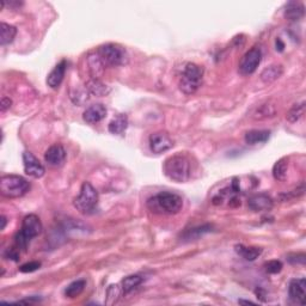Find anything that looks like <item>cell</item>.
Here are the masks:
<instances>
[{
	"mask_svg": "<svg viewBox=\"0 0 306 306\" xmlns=\"http://www.w3.org/2000/svg\"><path fill=\"white\" fill-rule=\"evenodd\" d=\"M41 299L37 298V297H31V298H28V299H24V301H19L17 302L16 304H35V303H38Z\"/></svg>",
	"mask_w": 306,
	"mask_h": 306,
	"instance_id": "obj_37",
	"label": "cell"
},
{
	"mask_svg": "<svg viewBox=\"0 0 306 306\" xmlns=\"http://www.w3.org/2000/svg\"><path fill=\"white\" fill-rule=\"evenodd\" d=\"M230 190H231V192H230V194H231V195H230V205H231L233 201H236V202H237V204L241 205V201H238L237 196H236V195H237V194L233 192L231 187H230ZM226 196H229V192H227V190H223V192L218 193L217 195L213 198V204L214 205L223 204V201H224V200H225Z\"/></svg>",
	"mask_w": 306,
	"mask_h": 306,
	"instance_id": "obj_31",
	"label": "cell"
},
{
	"mask_svg": "<svg viewBox=\"0 0 306 306\" xmlns=\"http://www.w3.org/2000/svg\"><path fill=\"white\" fill-rule=\"evenodd\" d=\"M98 205V193L92 184L84 182L80 188L79 195L73 200V206L81 214H91L95 212Z\"/></svg>",
	"mask_w": 306,
	"mask_h": 306,
	"instance_id": "obj_7",
	"label": "cell"
},
{
	"mask_svg": "<svg viewBox=\"0 0 306 306\" xmlns=\"http://www.w3.org/2000/svg\"><path fill=\"white\" fill-rule=\"evenodd\" d=\"M5 257L8 260H13V261H18L19 260V253H18L17 248H12V249H7L5 253Z\"/></svg>",
	"mask_w": 306,
	"mask_h": 306,
	"instance_id": "obj_35",
	"label": "cell"
},
{
	"mask_svg": "<svg viewBox=\"0 0 306 306\" xmlns=\"http://www.w3.org/2000/svg\"><path fill=\"white\" fill-rule=\"evenodd\" d=\"M66 151L60 144L50 146L44 153V160L50 166H61L65 163Z\"/></svg>",
	"mask_w": 306,
	"mask_h": 306,
	"instance_id": "obj_13",
	"label": "cell"
},
{
	"mask_svg": "<svg viewBox=\"0 0 306 306\" xmlns=\"http://www.w3.org/2000/svg\"><path fill=\"white\" fill-rule=\"evenodd\" d=\"M287 169H289V159L285 158L279 159L273 166V176L277 181H284L286 178Z\"/></svg>",
	"mask_w": 306,
	"mask_h": 306,
	"instance_id": "obj_25",
	"label": "cell"
},
{
	"mask_svg": "<svg viewBox=\"0 0 306 306\" xmlns=\"http://www.w3.org/2000/svg\"><path fill=\"white\" fill-rule=\"evenodd\" d=\"M290 298L297 304L304 305L306 297V280L304 278L293 279L289 286Z\"/></svg>",
	"mask_w": 306,
	"mask_h": 306,
	"instance_id": "obj_11",
	"label": "cell"
},
{
	"mask_svg": "<svg viewBox=\"0 0 306 306\" xmlns=\"http://www.w3.org/2000/svg\"><path fill=\"white\" fill-rule=\"evenodd\" d=\"M127 127H128V117H127V115L125 114H120L109 123L108 129L111 134L119 135L125 133Z\"/></svg>",
	"mask_w": 306,
	"mask_h": 306,
	"instance_id": "obj_20",
	"label": "cell"
},
{
	"mask_svg": "<svg viewBox=\"0 0 306 306\" xmlns=\"http://www.w3.org/2000/svg\"><path fill=\"white\" fill-rule=\"evenodd\" d=\"M236 253L241 255L247 261H254L262 254L261 248L257 247H244V245H236Z\"/></svg>",
	"mask_w": 306,
	"mask_h": 306,
	"instance_id": "obj_23",
	"label": "cell"
},
{
	"mask_svg": "<svg viewBox=\"0 0 306 306\" xmlns=\"http://www.w3.org/2000/svg\"><path fill=\"white\" fill-rule=\"evenodd\" d=\"M148 142H150L151 151L156 154L166 152L174 146V141H172L170 135L165 132H156L151 134Z\"/></svg>",
	"mask_w": 306,
	"mask_h": 306,
	"instance_id": "obj_9",
	"label": "cell"
},
{
	"mask_svg": "<svg viewBox=\"0 0 306 306\" xmlns=\"http://www.w3.org/2000/svg\"><path fill=\"white\" fill-rule=\"evenodd\" d=\"M274 114H275L274 105H271V104H268V103H267V104L260 105V107L257 108L255 114H254V119H256V120L267 119V117L274 116Z\"/></svg>",
	"mask_w": 306,
	"mask_h": 306,
	"instance_id": "obj_30",
	"label": "cell"
},
{
	"mask_svg": "<svg viewBox=\"0 0 306 306\" xmlns=\"http://www.w3.org/2000/svg\"><path fill=\"white\" fill-rule=\"evenodd\" d=\"M163 171L170 180L178 182V183H184L192 178V160L187 154L176 153L165 159L163 164Z\"/></svg>",
	"mask_w": 306,
	"mask_h": 306,
	"instance_id": "obj_1",
	"label": "cell"
},
{
	"mask_svg": "<svg viewBox=\"0 0 306 306\" xmlns=\"http://www.w3.org/2000/svg\"><path fill=\"white\" fill-rule=\"evenodd\" d=\"M266 272L269 273V274H278L283 271V263L278 260H273V261L267 262L265 265Z\"/></svg>",
	"mask_w": 306,
	"mask_h": 306,
	"instance_id": "obj_32",
	"label": "cell"
},
{
	"mask_svg": "<svg viewBox=\"0 0 306 306\" xmlns=\"http://www.w3.org/2000/svg\"><path fill=\"white\" fill-rule=\"evenodd\" d=\"M40 267H41V262H38V261L28 262V263H25V265L19 267V272L32 273V272L37 271V269H40Z\"/></svg>",
	"mask_w": 306,
	"mask_h": 306,
	"instance_id": "obj_33",
	"label": "cell"
},
{
	"mask_svg": "<svg viewBox=\"0 0 306 306\" xmlns=\"http://www.w3.org/2000/svg\"><path fill=\"white\" fill-rule=\"evenodd\" d=\"M142 284V278L139 275H129V277L125 278L121 283V287H122L123 293H131L134 291L136 287H139Z\"/></svg>",
	"mask_w": 306,
	"mask_h": 306,
	"instance_id": "obj_26",
	"label": "cell"
},
{
	"mask_svg": "<svg viewBox=\"0 0 306 306\" xmlns=\"http://www.w3.org/2000/svg\"><path fill=\"white\" fill-rule=\"evenodd\" d=\"M99 57L105 66L119 67L125 66L129 61V55L122 45L115 43L103 44L97 50Z\"/></svg>",
	"mask_w": 306,
	"mask_h": 306,
	"instance_id": "obj_6",
	"label": "cell"
},
{
	"mask_svg": "<svg viewBox=\"0 0 306 306\" xmlns=\"http://www.w3.org/2000/svg\"><path fill=\"white\" fill-rule=\"evenodd\" d=\"M6 223H7V220H6V217H5V216H2V217H1V230H5Z\"/></svg>",
	"mask_w": 306,
	"mask_h": 306,
	"instance_id": "obj_38",
	"label": "cell"
},
{
	"mask_svg": "<svg viewBox=\"0 0 306 306\" xmlns=\"http://www.w3.org/2000/svg\"><path fill=\"white\" fill-rule=\"evenodd\" d=\"M66 68H67V61H66V60H61L55 67L51 69L50 73L48 74L47 77L48 86L51 87V89H57V87L61 85L63 77H65L66 73Z\"/></svg>",
	"mask_w": 306,
	"mask_h": 306,
	"instance_id": "obj_15",
	"label": "cell"
},
{
	"mask_svg": "<svg viewBox=\"0 0 306 306\" xmlns=\"http://www.w3.org/2000/svg\"><path fill=\"white\" fill-rule=\"evenodd\" d=\"M105 115H107V108L101 103H97V104H92L86 108L83 114V120L89 125H93L104 119Z\"/></svg>",
	"mask_w": 306,
	"mask_h": 306,
	"instance_id": "obj_14",
	"label": "cell"
},
{
	"mask_svg": "<svg viewBox=\"0 0 306 306\" xmlns=\"http://www.w3.org/2000/svg\"><path fill=\"white\" fill-rule=\"evenodd\" d=\"M147 208L154 214H165L174 216L180 213L183 207V199L178 194L170 192H160L146 202Z\"/></svg>",
	"mask_w": 306,
	"mask_h": 306,
	"instance_id": "obj_2",
	"label": "cell"
},
{
	"mask_svg": "<svg viewBox=\"0 0 306 306\" xmlns=\"http://www.w3.org/2000/svg\"><path fill=\"white\" fill-rule=\"evenodd\" d=\"M23 165H24V172L30 177L34 178H41L44 175V166L42 163L29 151H25L23 153Z\"/></svg>",
	"mask_w": 306,
	"mask_h": 306,
	"instance_id": "obj_10",
	"label": "cell"
},
{
	"mask_svg": "<svg viewBox=\"0 0 306 306\" xmlns=\"http://www.w3.org/2000/svg\"><path fill=\"white\" fill-rule=\"evenodd\" d=\"M239 304H251V305H255V303L250 302V301H239Z\"/></svg>",
	"mask_w": 306,
	"mask_h": 306,
	"instance_id": "obj_39",
	"label": "cell"
},
{
	"mask_svg": "<svg viewBox=\"0 0 306 306\" xmlns=\"http://www.w3.org/2000/svg\"><path fill=\"white\" fill-rule=\"evenodd\" d=\"M262 60V51L260 48L254 47L248 50L239 62L238 71L242 75H250L256 71Z\"/></svg>",
	"mask_w": 306,
	"mask_h": 306,
	"instance_id": "obj_8",
	"label": "cell"
},
{
	"mask_svg": "<svg viewBox=\"0 0 306 306\" xmlns=\"http://www.w3.org/2000/svg\"><path fill=\"white\" fill-rule=\"evenodd\" d=\"M305 14L304 5L299 1H291L286 5L285 8V17L291 22H296V20L302 19Z\"/></svg>",
	"mask_w": 306,
	"mask_h": 306,
	"instance_id": "obj_16",
	"label": "cell"
},
{
	"mask_svg": "<svg viewBox=\"0 0 306 306\" xmlns=\"http://www.w3.org/2000/svg\"><path fill=\"white\" fill-rule=\"evenodd\" d=\"M12 105V101L8 97H2L1 98V104H0V108H1V111L2 113H5L7 109H10Z\"/></svg>",
	"mask_w": 306,
	"mask_h": 306,
	"instance_id": "obj_36",
	"label": "cell"
},
{
	"mask_svg": "<svg viewBox=\"0 0 306 306\" xmlns=\"http://www.w3.org/2000/svg\"><path fill=\"white\" fill-rule=\"evenodd\" d=\"M29 189L30 183L19 175H4L0 180V193L5 198H22Z\"/></svg>",
	"mask_w": 306,
	"mask_h": 306,
	"instance_id": "obj_5",
	"label": "cell"
},
{
	"mask_svg": "<svg viewBox=\"0 0 306 306\" xmlns=\"http://www.w3.org/2000/svg\"><path fill=\"white\" fill-rule=\"evenodd\" d=\"M87 62H89L90 72H91V75H92V78L99 79V77H101V75L103 74V72H104L105 65L103 63L101 57H99L98 55V53L91 54V55H89V57H87Z\"/></svg>",
	"mask_w": 306,
	"mask_h": 306,
	"instance_id": "obj_18",
	"label": "cell"
},
{
	"mask_svg": "<svg viewBox=\"0 0 306 306\" xmlns=\"http://www.w3.org/2000/svg\"><path fill=\"white\" fill-rule=\"evenodd\" d=\"M17 35V29L13 25L2 22L0 24V43L1 45L10 44Z\"/></svg>",
	"mask_w": 306,
	"mask_h": 306,
	"instance_id": "obj_22",
	"label": "cell"
},
{
	"mask_svg": "<svg viewBox=\"0 0 306 306\" xmlns=\"http://www.w3.org/2000/svg\"><path fill=\"white\" fill-rule=\"evenodd\" d=\"M305 113V102L296 103L292 108L290 109L289 113L286 115V119L289 122L295 123L297 121L301 120V117Z\"/></svg>",
	"mask_w": 306,
	"mask_h": 306,
	"instance_id": "obj_27",
	"label": "cell"
},
{
	"mask_svg": "<svg viewBox=\"0 0 306 306\" xmlns=\"http://www.w3.org/2000/svg\"><path fill=\"white\" fill-rule=\"evenodd\" d=\"M305 254H292V255H289V257H287V261L292 263V265H305Z\"/></svg>",
	"mask_w": 306,
	"mask_h": 306,
	"instance_id": "obj_34",
	"label": "cell"
},
{
	"mask_svg": "<svg viewBox=\"0 0 306 306\" xmlns=\"http://www.w3.org/2000/svg\"><path fill=\"white\" fill-rule=\"evenodd\" d=\"M85 89L89 91L90 93H92V95L98 96V97L108 95L109 91H110V89H109L105 84H103L101 80L96 79V78H91L90 80L86 81Z\"/></svg>",
	"mask_w": 306,
	"mask_h": 306,
	"instance_id": "obj_21",
	"label": "cell"
},
{
	"mask_svg": "<svg viewBox=\"0 0 306 306\" xmlns=\"http://www.w3.org/2000/svg\"><path fill=\"white\" fill-rule=\"evenodd\" d=\"M122 287H120V285H110L107 290V301L105 304L107 305H113L119 301V298L122 295Z\"/></svg>",
	"mask_w": 306,
	"mask_h": 306,
	"instance_id": "obj_29",
	"label": "cell"
},
{
	"mask_svg": "<svg viewBox=\"0 0 306 306\" xmlns=\"http://www.w3.org/2000/svg\"><path fill=\"white\" fill-rule=\"evenodd\" d=\"M42 232V224L40 218L35 214L24 217L20 231L14 237V244L18 250H26L28 244L32 238L40 236Z\"/></svg>",
	"mask_w": 306,
	"mask_h": 306,
	"instance_id": "obj_3",
	"label": "cell"
},
{
	"mask_svg": "<svg viewBox=\"0 0 306 306\" xmlns=\"http://www.w3.org/2000/svg\"><path fill=\"white\" fill-rule=\"evenodd\" d=\"M273 199L267 194H256L248 201V207L253 212H268L273 208Z\"/></svg>",
	"mask_w": 306,
	"mask_h": 306,
	"instance_id": "obj_12",
	"label": "cell"
},
{
	"mask_svg": "<svg viewBox=\"0 0 306 306\" xmlns=\"http://www.w3.org/2000/svg\"><path fill=\"white\" fill-rule=\"evenodd\" d=\"M202 77H204V68L196 63L188 62L178 83L180 90L184 95H193L201 86Z\"/></svg>",
	"mask_w": 306,
	"mask_h": 306,
	"instance_id": "obj_4",
	"label": "cell"
},
{
	"mask_svg": "<svg viewBox=\"0 0 306 306\" xmlns=\"http://www.w3.org/2000/svg\"><path fill=\"white\" fill-rule=\"evenodd\" d=\"M283 72L284 69L281 65H272L263 69L260 77H261V80L265 84H271L273 81L279 79V78L281 77V74H283Z\"/></svg>",
	"mask_w": 306,
	"mask_h": 306,
	"instance_id": "obj_19",
	"label": "cell"
},
{
	"mask_svg": "<svg viewBox=\"0 0 306 306\" xmlns=\"http://www.w3.org/2000/svg\"><path fill=\"white\" fill-rule=\"evenodd\" d=\"M212 231V225H202L199 227H194V229L188 230L187 232H184L183 239H187V241H193V239H198L204 236L205 233H208Z\"/></svg>",
	"mask_w": 306,
	"mask_h": 306,
	"instance_id": "obj_28",
	"label": "cell"
},
{
	"mask_svg": "<svg viewBox=\"0 0 306 306\" xmlns=\"http://www.w3.org/2000/svg\"><path fill=\"white\" fill-rule=\"evenodd\" d=\"M85 286H86V281L84 280V279L75 280L66 287L65 296L67 297V298H71V299L77 298L78 296L81 295V292H83L84 289H85Z\"/></svg>",
	"mask_w": 306,
	"mask_h": 306,
	"instance_id": "obj_24",
	"label": "cell"
},
{
	"mask_svg": "<svg viewBox=\"0 0 306 306\" xmlns=\"http://www.w3.org/2000/svg\"><path fill=\"white\" fill-rule=\"evenodd\" d=\"M271 136V132L265 131V129H253V131L247 132L244 136V140L248 145H257L266 142Z\"/></svg>",
	"mask_w": 306,
	"mask_h": 306,
	"instance_id": "obj_17",
	"label": "cell"
}]
</instances>
